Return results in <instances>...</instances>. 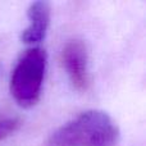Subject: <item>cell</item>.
Returning a JSON list of instances; mask_svg holds the SVG:
<instances>
[{
    "mask_svg": "<svg viewBox=\"0 0 146 146\" xmlns=\"http://www.w3.org/2000/svg\"><path fill=\"white\" fill-rule=\"evenodd\" d=\"M119 139L115 121L106 111L91 109L54 129L46 146H117Z\"/></svg>",
    "mask_w": 146,
    "mask_h": 146,
    "instance_id": "6da1fadb",
    "label": "cell"
},
{
    "mask_svg": "<svg viewBox=\"0 0 146 146\" xmlns=\"http://www.w3.org/2000/svg\"><path fill=\"white\" fill-rule=\"evenodd\" d=\"M48 67V54L41 46L27 49L10 74L9 90L14 101L22 108H31L40 100Z\"/></svg>",
    "mask_w": 146,
    "mask_h": 146,
    "instance_id": "7a4b0ae2",
    "label": "cell"
},
{
    "mask_svg": "<svg viewBox=\"0 0 146 146\" xmlns=\"http://www.w3.org/2000/svg\"><path fill=\"white\" fill-rule=\"evenodd\" d=\"M62 63L73 87L78 91L87 90L90 85V56L82 40H71L62 50Z\"/></svg>",
    "mask_w": 146,
    "mask_h": 146,
    "instance_id": "3957f363",
    "label": "cell"
},
{
    "mask_svg": "<svg viewBox=\"0 0 146 146\" xmlns=\"http://www.w3.org/2000/svg\"><path fill=\"white\" fill-rule=\"evenodd\" d=\"M28 25L22 31L21 40L26 45L38 46V44L45 40L50 27L51 7L48 1H33L27 9Z\"/></svg>",
    "mask_w": 146,
    "mask_h": 146,
    "instance_id": "277c9868",
    "label": "cell"
}]
</instances>
